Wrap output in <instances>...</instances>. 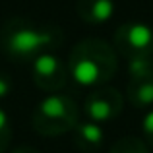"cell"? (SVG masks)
<instances>
[{"label":"cell","instance_id":"obj_14","mask_svg":"<svg viewBox=\"0 0 153 153\" xmlns=\"http://www.w3.org/2000/svg\"><path fill=\"white\" fill-rule=\"evenodd\" d=\"M14 89V83H12V78L6 74V72H0V99H6L8 95Z\"/></svg>","mask_w":153,"mask_h":153},{"label":"cell","instance_id":"obj_3","mask_svg":"<svg viewBox=\"0 0 153 153\" xmlns=\"http://www.w3.org/2000/svg\"><path fill=\"white\" fill-rule=\"evenodd\" d=\"M79 122V108L70 95L52 93L41 99L31 114L33 130L39 136L54 138L68 134Z\"/></svg>","mask_w":153,"mask_h":153},{"label":"cell","instance_id":"obj_10","mask_svg":"<svg viewBox=\"0 0 153 153\" xmlns=\"http://www.w3.org/2000/svg\"><path fill=\"white\" fill-rule=\"evenodd\" d=\"M153 78V56H140L128 60V79Z\"/></svg>","mask_w":153,"mask_h":153},{"label":"cell","instance_id":"obj_15","mask_svg":"<svg viewBox=\"0 0 153 153\" xmlns=\"http://www.w3.org/2000/svg\"><path fill=\"white\" fill-rule=\"evenodd\" d=\"M12 153H39L35 147H29V146H22V147H16Z\"/></svg>","mask_w":153,"mask_h":153},{"label":"cell","instance_id":"obj_11","mask_svg":"<svg viewBox=\"0 0 153 153\" xmlns=\"http://www.w3.org/2000/svg\"><path fill=\"white\" fill-rule=\"evenodd\" d=\"M108 153H149L147 143L143 142V138L138 136H124V138L116 140L112 143Z\"/></svg>","mask_w":153,"mask_h":153},{"label":"cell","instance_id":"obj_4","mask_svg":"<svg viewBox=\"0 0 153 153\" xmlns=\"http://www.w3.org/2000/svg\"><path fill=\"white\" fill-rule=\"evenodd\" d=\"M114 51L126 60L153 56V27L146 22H126L114 33Z\"/></svg>","mask_w":153,"mask_h":153},{"label":"cell","instance_id":"obj_13","mask_svg":"<svg viewBox=\"0 0 153 153\" xmlns=\"http://www.w3.org/2000/svg\"><path fill=\"white\" fill-rule=\"evenodd\" d=\"M142 130H143V142L153 147V111H147L142 120Z\"/></svg>","mask_w":153,"mask_h":153},{"label":"cell","instance_id":"obj_8","mask_svg":"<svg viewBox=\"0 0 153 153\" xmlns=\"http://www.w3.org/2000/svg\"><path fill=\"white\" fill-rule=\"evenodd\" d=\"M72 136H74V146L78 149L91 153L95 149L103 146L105 142V130L101 124L97 122H91V120H85V122H78L76 128L72 130Z\"/></svg>","mask_w":153,"mask_h":153},{"label":"cell","instance_id":"obj_6","mask_svg":"<svg viewBox=\"0 0 153 153\" xmlns=\"http://www.w3.org/2000/svg\"><path fill=\"white\" fill-rule=\"evenodd\" d=\"M124 108V97L120 95L118 89L108 85H101L93 89L87 95L85 103H83V112L91 122H108L120 116Z\"/></svg>","mask_w":153,"mask_h":153},{"label":"cell","instance_id":"obj_1","mask_svg":"<svg viewBox=\"0 0 153 153\" xmlns=\"http://www.w3.org/2000/svg\"><path fill=\"white\" fill-rule=\"evenodd\" d=\"M64 43V31L54 23L27 18H10L0 31V45L8 58L18 64L33 62L45 52H54Z\"/></svg>","mask_w":153,"mask_h":153},{"label":"cell","instance_id":"obj_9","mask_svg":"<svg viewBox=\"0 0 153 153\" xmlns=\"http://www.w3.org/2000/svg\"><path fill=\"white\" fill-rule=\"evenodd\" d=\"M126 97L132 107L140 108H149L153 105V78L147 79H128L126 87Z\"/></svg>","mask_w":153,"mask_h":153},{"label":"cell","instance_id":"obj_7","mask_svg":"<svg viewBox=\"0 0 153 153\" xmlns=\"http://www.w3.org/2000/svg\"><path fill=\"white\" fill-rule=\"evenodd\" d=\"M114 0H78L76 14L83 23L101 25L114 16Z\"/></svg>","mask_w":153,"mask_h":153},{"label":"cell","instance_id":"obj_5","mask_svg":"<svg viewBox=\"0 0 153 153\" xmlns=\"http://www.w3.org/2000/svg\"><path fill=\"white\" fill-rule=\"evenodd\" d=\"M31 78L39 89L47 93H56L64 89L68 83V66L58 54L45 52L31 62Z\"/></svg>","mask_w":153,"mask_h":153},{"label":"cell","instance_id":"obj_12","mask_svg":"<svg viewBox=\"0 0 153 153\" xmlns=\"http://www.w3.org/2000/svg\"><path fill=\"white\" fill-rule=\"evenodd\" d=\"M12 142V122L10 116L0 108V153H6Z\"/></svg>","mask_w":153,"mask_h":153},{"label":"cell","instance_id":"obj_2","mask_svg":"<svg viewBox=\"0 0 153 153\" xmlns=\"http://www.w3.org/2000/svg\"><path fill=\"white\" fill-rule=\"evenodd\" d=\"M68 74L78 85L101 87L116 74V51L103 39H83L68 56Z\"/></svg>","mask_w":153,"mask_h":153}]
</instances>
